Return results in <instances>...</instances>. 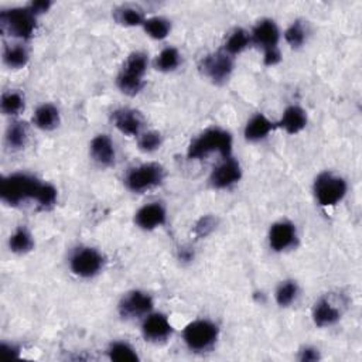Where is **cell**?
I'll return each instance as SVG.
<instances>
[{"instance_id":"40","label":"cell","mask_w":362,"mask_h":362,"mask_svg":"<svg viewBox=\"0 0 362 362\" xmlns=\"http://www.w3.org/2000/svg\"><path fill=\"white\" fill-rule=\"evenodd\" d=\"M193 256H194L193 252L189 251V249H183V251H181V253H180V258L183 259V260H191Z\"/></svg>"},{"instance_id":"14","label":"cell","mask_w":362,"mask_h":362,"mask_svg":"<svg viewBox=\"0 0 362 362\" xmlns=\"http://www.w3.org/2000/svg\"><path fill=\"white\" fill-rule=\"evenodd\" d=\"M142 333L148 341L159 343L167 340L171 336L173 327L167 319V315L162 313H150L145 317L142 324Z\"/></svg>"},{"instance_id":"10","label":"cell","mask_w":362,"mask_h":362,"mask_svg":"<svg viewBox=\"0 0 362 362\" xmlns=\"http://www.w3.org/2000/svg\"><path fill=\"white\" fill-rule=\"evenodd\" d=\"M153 299L150 294L142 290H132L123 296L119 303V314L123 319L132 320L146 317L153 310Z\"/></svg>"},{"instance_id":"8","label":"cell","mask_w":362,"mask_h":362,"mask_svg":"<svg viewBox=\"0 0 362 362\" xmlns=\"http://www.w3.org/2000/svg\"><path fill=\"white\" fill-rule=\"evenodd\" d=\"M218 338V327L210 320H196L186 326L183 340L191 351H205Z\"/></svg>"},{"instance_id":"12","label":"cell","mask_w":362,"mask_h":362,"mask_svg":"<svg viewBox=\"0 0 362 362\" xmlns=\"http://www.w3.org/2000/svg\"><path fill=\"white\" fill-rule=\"evenodd\" d=\"M281 40V30L278 24L270 20V19H263L256 23L251 33V42L258 45L259 49L263 52L279 49L278 44Z\"/></svg>"},{"instance_id":"28","label":"cell","mask_w":362,"mask_h":362,"mask_svg":"<svg viewBox=\"0 0 362 362\" xmlns=\"http://www.w3.org/2000/svg\"><path fill=\"white\" fill-rule=\"evenodd\" d=\"M115 20L122 26L136 27V26H143L146 19H145L142 10H139L138 8L123 6L115 12Z\"/></svg>"},{"instance_id":"21","label":"cell","mask_w":362,"mask_h":362,"mask_svg":"<svg viewBox=\"0 0 362 362\" xmlns=\"http://www.w3.org/2000/svg\"><path fill=\"white\" fill-rule=\"evenodd\" d=\"M33 122L41 130H54L60 125V111L53 104H42L36 109Z\"/></svg>"},{"instance_id":"19","label":"cell","mask_w":362,"mask_h":362,"mask_svg":"<svg viewBox=\"0 0 362 362\" xmlns=\"http://www.w3.org/2000/svg\"><path fill=\"white\" fill-rule=\"evenodd\" d=\"M313 322L317 327H331L337 324L341 319L340 310L327 299H322L317 301L313 307Z\"/></svg>"},{"instance_id":"22","label":"cell","mask_w":362,"mask_h":362,"mask_svg":"<svg viewBox=\"0 0 362 362\" xmlns=\"http://www.w3.org/2000/svg\"><path fill=\"white\" fill-rule=\"evenodd\" d=\"M249 44H251V34L246 30L238 27L234 31H231L228 38H226L225 45H223V52L226 54H230L231 57H234V56H238L242 52H245Z\"/></svg>"},{"instance_id":"5","label":"cell","mask_w":362,"mask_h":362,"mask_svg":"<svg viewBox=\"0 0 362 362\" xmlns=\"http://www.w3.org/2000/svg\"><path fill=\"white\" fill-rule=\"evenodd\" d=\"M36 16L29 8H15L0 13V27L3 33L13 37L29 40L36 30Z\"/></svg>"},{"instance_id":"2","label":"cell","mask_w":362,"mask_h":362,"mask_svg":"<svg viewBox=\"0 0 362 362\" xmlns=\"http://www.w3.org/2000/svg\"><path fill=\"white\" fill-rule=\"evenodd\" d=\"M41 181L24 173H15L5 177L0 183V197L9 205H19L37 198Z\"/></svg>"},{"instance_id":"39","label":"cell","mask_w":362,"mask_h":362,"mask_svg":"<svg viewBox=\"0 0 362 362\" xmlns=\"http://www.w3.org/2000/svg\"><path fill=\"white\" fill-rule=\"evenodd\" d=\"M2 352L9 358H17L20 355V348L16 344L2 343Z\"/></svg>"},{"instance_id":"17","label":"cell","mask_w":362,"mask_h":362,"mask_svg":"<svg viewBox=\"0 0 362 362\" xmlns=\"http://www.w3.org/2000/svg\"><path fill=\"white\" fill-rule=\"evenodd\" d=\"M89 152L94 162L102 167H111L115 164L116 152L112 139L108 134H98L89 145Z\"/></svg>"},{"instance_id":"11","label":"cell","mask_w":362,"mask_h":362,"mask_svg":"<svg viewBox=\"0 0 362 362\" xmlns=\"http://www.w3.org/2000/svg\"><path fill=\"white\" fill-rule=\"evenodd\" d=\"M241 178L242 168L239 162L234 157H228L223 159V162L212 170L210 175V184L217 190H225L239 183Z\"/></svg>"},{"instance_id":"32","label":"cell","mask_w":362,"mask_h":362,"mask_svg":"<svg viewBox=\"0 0 362 362\" xmlns=\"http://www.w3.org/2000/svg\"><path fill=\"white\" fill-rule=\"evenodd\" d=\"M306 27L300 20L293 22L285 31V40L293 49H299L306 41Z\"/></svg>"},{"instance_id":"29","label":"cell","mask_w":362,"mask_h":362,"mask_svg":"<svg viewBox=\"0 0 362 362\" xmlns=\"http://www.w3.org/2000/svg\"><path fill=\"white\" fill-rule=\"evenodd\" d=\"M143 29H145V31L148 33L149 37H152L155 40H163L170 34L171 24L167 19L160 17V16H155V17L145 20Z\"/></svg>"},{"instance_id":"35","label":"cell","mask_w":362,"mask_h":362,"mask_svg":"<svg viewBox=\"0 0 362 362\" xmlns=\"http://www.w3.org/2000/svg\"><path fill=\"white\" fill-rule=\"evenodd\" d=\"M215 225H217V219L212 215H205V217L200 218V221L196 223L194 233L198 238L207 237L215 230Z\"/></svg>"},{"instance_id":"16","label":"cell","mask_w":362,"mask_h":362,"mask_svg":"<svg viewBox=\"0 0 362 362\" xmlns=\"http://www.w3.org/2000/svg\"><path fill=\"white\" fill-rule=\"evenodd\" d=\"M112 120L116 129L126 136H141L142 133L143 118L138 111L129 108L118 109L113 112Z\"/></svg>"},{"instance_id":"26","label":"cell","mask_w":362,"mask_h":362,"mask_svg":"<svg viewBox=\"0 0 362 362\" xmlns=\"http://www.w3.org/2000/svg\"><path fill=\"white\" fill-rule=\"evenodd\" d=\"M181 63V56L177 49L174 47H166L160 52L155 61V67L157 71L162 72H171L178 68Z\"/></svg>"},{"instance_id":"3","label":"cell","mask_w":362,"mask_h":362,"mask_svg":"<svg viewBox=\"0 0 362 362\" xmlns=\"http://www.w3.org/2000/svg\"><path fill=\"white\" fill-rule=\"evenodd\" d=\"M148 67H149V60L145 53L136 52L127 57L116 79L118 88L125 95L134 97L141 93L145 85L143 78L148 72Z\"/></svg>"},{"instance_id":"7","label":"cell","mask_w":362,"mask_h":362,"mask_svg":"<svg viewBox=\"0 0 362 362\" xmlns=\"http://www.w3.org/2000/svg\"><path fill=\"white\" fill-rule=\"evenodd\" d=\"M104 263L105 259L101 255V252L97 251L95 248H89V246L78 248L70 259L72 274L84 279L97 276L104 269Z\"/></svg>"},{"instance_id":"36","label":"cell","mask_w":362,"mask_h":362,"mask_svg":"<svg viewBox=\"0 0 362 362\" xmlns=\"http://www.w3.org/2000/svg\"><path fill=\"white\" fill-rule=\"evenodd\" d=\"M27 8L37 17V16L50 10L52 2H49V0H37V2H31Z\"/></svg>"},{"instance_id":"6","label":"cell","mask_w":362,"mask_h":362,"mask_svg":"<svg viewBox=\"0 0 362 362\" xmlns=\"http://www.w3.org/2000/svg\"><path fill=\"white\" fill-rule=\"evenodd\" d=\"M164 180V168L159 163H145L130 168L126 174V187L133 193H143L162 184Z\"/></svg>"},{"instance_id":"20","label":"cell","mask_w":362,"mask_h":362,"mask_svg":"<svg viewBox=\"0 0 362 362\" xmlns=\"http://www.w3.org/2000/svg\"><path fill=\"white\" fill-rule=\"evenodd\" d=\"M278 126L289 134H297L307 126V113L303 108L290 105L285 109Z\"/></svg>"},{"instance_id":"25","label":"cell","mask_w":362,"mask_h":362,"mask_svg":"<svg viewBox=\"0 0 362 362\" xmlns=\"http://www.w3.org/2000/svg\"><path fill=\"white\" fill-rule=\"evenodd\" d=\"M9 248L12 252L19 253V255H24L27 252H30L34 248V241L31 234L24 228V226H20L17 228L13 235L9 239Z\"/></svg>"},{"instance_id":"1","label":"cell","mask_w":362,"mask_h":362,"mask_svg":"<svg viewBox=\"0 0 362 362\" xmlns=\"http://www.w3.org/2000/svg\"><path fill=\"white\" fill-rule=\"evenodd\" d=\"M233 134L219 127H210L203 132L189 146L187 156L191 160H201L212 153L221 155L223 159L233 157Z\"/></svg>"},{"instance_id":"4","label":"cell","mask_w":362,"mask_h":362,"mask_svg":"<svg viewBox=\"0 0 362 362\" xmlns=\"http://www.w3.org/2000/svg\"><path fill=\"white\" fill-rule=\"evenodd\" d=\"M347 181L330 171L317 175L314 181V196L322 207H336L347 196Z\"/></svg>"},{"instance_id":"33","label":"cell","mask_w":362,"mask_h":362,"mask_svg":"<svg viewBox=\"0 0 362 362\" xmlns=\"http://www.w3.org/2000/svg\"><path fill=\"white\" fill-rule=\"evenodd\" d=\"M139 149L145 153H153L160 149L162 146V134L155 130H149L145 133H141L138 141Z\"/></svg>"},{"instance_id":"9","label":"cell","mask_w":362,"mask_h":362,"mask_svg":"<svg viewBox=\"0 0 362 362\" xmlns=\"http://www.w3.org/2000/svg\"><path fill=\"white\" fill-rule=\"evenodd\" d=\"M203 74L214 84L221 85L230 79L234 71V57L226 54L223 50L208 54L203 58L200 65Z\"/></svg>"},{"instance_id":"13","label":"cell","mask_w":362,"mask_h":362,"mask_svg":"<svg viewBox=\"0 0 362 362\" xmlns=\"http://www.w3.org/2000/svg\"><path fill=\"white\" fill-rule=\"evenodd\" d=\"M297 241L296 226L289 221H279L272 225L269 231V246L275 252L290 249Z\"/></svg>"},{"instance_id":"27","label":"cell","mask_w":362,"mask_h":362,"mask_svg":"<svg viewBox=\"0 0 362 362\" xmlns=\"http://www.w3.org/2000/svg\"><path fill=\"white\" fill-rule=\"evenodd\" d=\"M108 355L112 361L115 362H136L139 361V355L136 352V349L123 341H116L111 344L108 349Z\"/></svg>"},{"instance_id":"24","label":"cell","mask_w":362,"mask_h":362,"mask_svg":"<svg viewBox=\"0 0 362 362\" xmlns=\"http://www.w3.org/2000/svg\"><path fill=\"white\" fill-rule=\"evenodd\" d=\"M29 52L23 47V45H9L5 49L3 53V61L5 64L12 70H20L24 68L29 63Z\"/></svg>"},{"instance_id":"23","label":"cell","mask_w":362,"mask_h":362,"mask_svg":"<svg viewBox=\"0 0 362 362\" xmlns=\"http://www.w3.org/2000/svg\"><path fill=\"white\" fill-rule=\"evenodd\" d=\"M29 139L27 126L23 122H13L6 130V143L13 150H20L26 146Z\"/></svg>"},{"instance_id":"34","label":"cell","mask_w":362,"mask_h":362,"mask_svg":"<svg viewBox=\"0 0 362 362\" xmlns=\"http://www.w3.org/2000/svg\"><path fill=\"white\" fill-rule=\"evenodd\" d=\"M57 189L49 183H42L40 187V191L37 194L36 201L38 203V205H41L42 208H49L53 207L57 203Z\"/></svg>"},{"instance_id":"31","label":"cell","mask_w":362,"mask_h":362,"mask_svg":"<svg viewBox=\"0 0 362 362\" xmlns=\"http://www.w3.org/2000/svg\"><path fill=\"white\" fill-rule=\"evenodd\" d=\"M2 111L5 115H17L24 109V98L16 90H9L2 97Z\"/></svg>"},{"instance_id":"18","label":"cell","mask_w":362,"mask_h":362,"mask_svg":"<svg viewBox=\"0 0 362 362\" xmlns=\"http://www.w3.org/2000/svg\"><path fill=\"white\" fill-rule=\"evenodd\" d=\"M275 127L276 125L267 116H265L263 113H256L248 120L244 136L248 142H260L266 139Z\"/></svg>"},{"instance_id":"15","label":"cell","mask_w":362,"mask_h":362,"mask_svg":"<svg viewBox=\"0 0 362 362\" xmlns=\"http://www.w3.org/2000/svg\"><path fill=\"white\" fill-rule=\"evenodd\" d=\"M167 219L166 208L159 203L146 204L134 214V222L143 231H153L164 225Z\"/></svg>"},{"instance_id":"30","label":"cell","mask_w":362,"mask_h":362,"mask_svg":"<svg viewBox=\"0 0 362 362\" xmlns=\"http://www.w3.org/2000/svg\"><path fill=\"white\" fill-rule=\"evenodd\" d=\"M299 296V286L294 281H285L279 285L276 290V303L281 307H289L293 301H296Z\"/></svg>"},{"instance_id":"37","label":"cell","mask_w":362,"mask_h":362,"mask_svg":"<svg viewBox=\"0 0 362 362\" xmlns=\"http://www.w3.org/2000/svg\"><path fill=\"white\" fill-rule=\"evenodd\" d=\"M281 60H282V54H281L279 49L263 52V64L267 67L278 65L281 63Z\"/></svg>"},{"instance_id":"38","label":"cell","mask_w":362,"mask_h":362,"mask_svg":"<svg viewBox=\"0 0 362 362\" xmlns=\"http://www.w3.org/2000/svg\"><path fill=\"white\" fill-rule=\"evenodd\" d=\"M299 359L301 362H314V361H319L320 359V352L317 348L313 347H306L300 351V356Z\"/></svg>"}]
</instances>
